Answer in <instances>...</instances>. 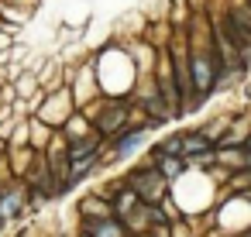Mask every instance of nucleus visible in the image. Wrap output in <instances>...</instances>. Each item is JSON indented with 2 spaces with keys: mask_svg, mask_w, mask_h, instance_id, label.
I'll return each mask as SVG.
<instances>
[{
  "mask_svg": "<svg viewBox=\"0 0 251 237\" xmlns=\"http://www.w3.org/2000/svg\"><path fill=\"white\" fill-rule=\"evenodd\" d=\"M83 237H90V234H83Z\"/></svg>",
  "mask_w": 251,
  "mask_h": 237,
  "instance_id": "15",
  "label": "nucleus"
},
{
  "mask_svg": "<svg viewBox=\"0 0 251 237\" xmlns=\"http://www.w3.org/2000/svg\"><path fill=\"white\" fill-rule=\"evenodd\" d=\"M155 168H158L162 179H179V175L186 172V162H182V158H165V155H158V158H155Z\"/></svg>",
  "mask_w": 251,
  "mask_h": 237,
  "instance_id": "8",
  "label": "nucleus"
},
{
  "mask_svg": "<svg viewBox=\"0 0 251 237\" xmlns=\"http://www.w3.org/2000/svg\"><path fill=\"white\" fill-rule=\"evenodd\" d=\"M244 168L251 172V151H244Z\"/></svg>",
  "mask_w": 251,
  "mask_h": 237,
  "instance_id": "11",
  "label": "nucleus"
},
{
  "mask_svg": "<svg viewBox=\"0 0 251 237\" xmlns=\"http://www.w3.org/2000/svg\"><path fill=\"white\" fill-rule=\"evenodd\" d=\"M244 4H248V7H251V0H244Z\"/></svg>",
  "mask_w": 251,
  "mask_h": 237,
  "instance_id": "13",
  "label": "nucleus"
},
{
  "mask_svg": "<svg viewBox=\"0 0 251 237\" xmlns=\"http://www.w3.org/2000/svg\"><path fill=\"white\" fill-rule=\"evenodd\" d=\"M248 196H251V189H248Z\"/></svg>",
  "mask_w": 251,
  "mask_h": 237,
  "instance_id": "14",
  "label": "nucleus"
},
{
  "mask_svg": "<svg viewBox=\"0 0 251 237\" xmlns=\"http://www.w3.org/2000/svg\"><path fill=\"white\" fill-rule=\"evenodd\" d=\"M124 120H127V110L117 103V107H103V114L97 117V131L100 134H114V131H121L124 127Z\"/></svg>",
  "mask_w": 251,
  "mask_h": 237,
  "instance_id": "4",
  "label": "nucleus"
},
{
  "mask_svg": "<svg viewBox=\"0 0 251 237\" xmlns=\"http://www.w3.org/2000/svg\"><path fill=\"white\" fill-rule=\"evenodd\" d=\"M179 141H182V151H186L189 158H196V155L210 151V138H203V134H182Z\"/></svg>",
  "mask_w": 251,
  "mask_h": 237,
  "instance_id": "9",
  "label": "nucleus"
},
{
  "mask_svg": "<svg viewBox=\"0 0 251 237\" xmlns=\"http://www.w3.org/2000/svg\"><path fill=\"white\" fill-rule=\"evenodd\" d=\"M127 189L138 196L141 206H158V203L165 199V179L158 175L155 165H148V168H134V172L127 175Z\"/></svg>",
  "mask_w": 251,
  "mask_h": 237,
  "instance_id": "1",
  "label": "nucleus"
},
{
  "mask_svg": "<svg viewBox=\"0 0 251 237\" xmlns=\"http://www.w3.org/2000/svg\"><path fill=\"white\" fill-rule=\"evenodd\" d=\"M21 203H25V192L21 189H4V192H0V220L14 216L21 210Z\"/></svg>",
  "mask_w": 251,
  "mask_h": 237,
  "instance_id": "7",
  "label": "nucleus"
},
{
  "mask_svg": "<svg viewBox=\"0 0 251 237\" xmlns=\"http://www.w3.org/2000/svg\"><path fill=\"white\" fill-rule=\"evenodd\" d=\"M141 141H145V127H134V131L121 134V138H117V148H114V158H127Z\"/></svg>",
  "mask_w": 251,
  "mask_h": 237,
  "instance_id": "6",
  "label": "nucleus"
},
{
  "mask_svg": "<svg viewBox=\"0 0 251 237\" xmlns=\"http://www.w3.org/2000/svg\"><path fill=\"white\" fill-rule=\"evenodd\" d=\"M189 76H193V96L203 100L213 86H217V59L213 52H193V66H189Z\"/></svg>",
  "mask_w": 251,
  "mask_h": 237,
  "instance_id": "2",
  "label": "nucleus"
},
{
  "mask_svg": "<svg viewBox=\"0 0 251 237\" xmlns=\"http://www.w3.org/2000/svg\"><path fill=\"white\" fill-rule=\"evenodd\" d=\"M86 234H90V237H127V234H124V223H121L117 216L90 220V223H86Z\"/></svg>",
  "mask_w": 251,
  "mask_h": 237,
  "instance_id": "5",
  "label": "nucleus"
},
{
  "mask_svg": "<svg viewBox=\"0 0 251 237\" xmlns=\"http://www.w3.org/2000/svg\"><path fill=\"white\" fill-rule=\"evenodd\" d=\"M244 148H248V151H251V138H248V141H244Z\"/></svg>",
  "mask_w": 251,
  "mask_h": 237,
  "instance_id": "12",
  "label": "nucleus"
},
{
  "mask_svg": "<svg viewBox=\"0 0 251 237\" xmlns=\"http://www.w3.org/2000/svg\"><path fill=\"white\" fill-rule=\"evenodd\" d=\"M79 210H83V213H93V220H107V216H114L103 196H100V199H83V203H79Z\"/></svg>",
  "mask_w": 251,
  "mask_h": 237,
  "instance_id": "10",
  "label": "nucleus"
},
{
  "mask_svg": "<svg viewBox=\"0 0 251 237\" xmlns=\"http://www.w3.org/2000/svg\"><path fill=\"white\" fill-rule=\"evenodd\" d=\"M176 90H179V100H193V76H189V62H186V52H176Z\"/></svg>",
  "mask_w": 251,
  "mask_h": 237,
  "instance_id": "3",
  "label": "nucleus"
}]
</instances>
